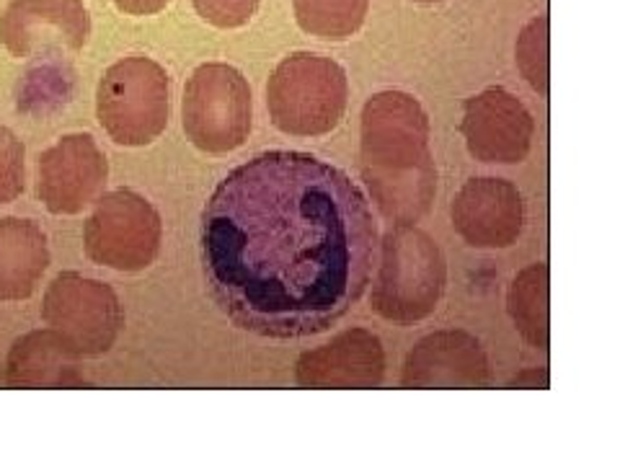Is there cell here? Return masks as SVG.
Listing matches in <instances>:
<instances>
[{
  "instance_id": "6",
  "label": "cell",
  "mask_w": 620,
  "mask_h": 465,
  "mask_svg": "<svg viewBox=\"0 0 620 465\" xmlns=\"http://www.w3.org/2000/svg\"><path fill=\"white\" fill-rule=\"evenodd\" d=\"M181 125L194 148L204 153H233L249 140L254 125L251 86L238 67L200 65L184 86Z\"/></svg>"
},
{
  "instance_id": "17",
  "label": "cell",
  "mask_w": 620,
  "mask_h": 465,
  "mask_svg": "<svg viewBox=\"0 0 620 465\" xmlns=\"http://www.w3.org/2000/svg\"><path fill=\"white\" fill-rule=\"evenodd\" d=\"M551 269L546 262H535L517 272L507 290V313L517 334L530 347L546 352L551 344Z\"/></svg>"
},
{
  "instance_id": "19",
  "label": "cell",
  "mask_w": 620,
  "mask_h": 465,
  "mask_svg": "<svg viewBox=\"0 0 620 465\" xmlns=\"http://www.w3.org/2000/svg\"><path fill=\"white\" fill-rule=\"evenodd\" d=\"M548 16H535L520 32L515 45L517 71L528 80L530 88L541 96H548L551 86V67H548Z\"/></svg>"
},
{
  "instance_id": "2",
  "label": "cell",
  "mask_w": 620,
  "mask_h": 465,
  "mask_svg": "<svg viewBox=\"0 0 620 465\" xmlns=\"http://www.w3.org/2000/svg\"><path fill=\"white\" fill-rule=\"evenodd\" d=\"M359 168L380 215L414 225L438 194V168L429 148V116L406 91H380L367 101L359 125Z\"/></svg>"
},
{
  "instance_id": "16",
  "label": "cell",
  "mask_w": 620,
  "mask_h": 465,
  "mask_svg": "<svg viewBox=\"0 0 620 465\" xmlns=\"http://www.w3.org/2000/svg\"><path fill=\"white\" fill-rule=\"evenodd\" d=\"M50 266L47 236L22 217L0 221V300H26Z\"/></svg>"
},
{
  "instance_id": "4",
  "label": "cell",
  "mask_w": 620,
  "mask_h": 465,
  "mask_svg": "<svg viewBox=\"0 0 620 465\" xmlns=\"http://www.w3.org/2000/svg\"><path fill=\"white\" fill-rule=\"evenodd\" d=\"M350 104V80L337 60L295 52L275 67L267 84L269 116L292 138H321L339 127Z\"/></svg>"
},
{
  "instance_id": "12",
  "label": "cell",
  "mask_w": 620,
  "mask_h": 465,
  "mask_svg": "<svg viewBox=\"0 0 620 465\" xmlns=\"http://www.w3.org/2000/svg\"><path fill=\"white\" fill-rule=\"evenodd\" d=\"M385 378V352L380 339L367 328H350L295 362L298 388H337V391H367Z\"/></svg>"
},
{
  "instance_id": "22",
  "label": "cell",
  "mask_w": 620,
  "mask_h": 465,
  "mask_svg": "<svg viewBox=\"0 0 620 465\" xmlns=\"http://www.w3.org/2000/svg\"><path fill=\"white\" fill-rule=\"evenodd\" d=\"M172 0H114V5L129 16H153L161 13Z\"/></svg>"
},
{
  "instance_id": "21",
  "label": "cell",
  "mask_w": 620,
  "mask_h": 465,
  "mask_svg": "<svg viewBox=\"0 0 620 465\" xmlns=\"http://www.w3.org/2000/svg\"><path fill=\"white\" fill-rule=\"evenodd\" d=\"M194 9L217 29H238L249 24L258 9V0H192Z\"/></svg>"
},
{
  "instance_id": "15",
  "label": "cell",
  "mask_w": 620,
  "mask_h": 465,
  "mask_svg": "<svg viewBox=\"0 0 620 465\" xmlns=\"http://www.w3.org/2000/svg\"><path fill=\"white\" fill-rule=\"evenodd\" d=\"M75 354L58 334L31 331L13 344L5 360V386L11 388H75L84 382L75 370Z\"/></svg>"
},
{
  "instance_id": "9",
  "label": "cell",
  "mask_w": 620,
  "mask_h": 465,
  "mask_svg": "<svg viewBox=\"0 0 620 465\" xmlns=\"http://www.w3.org/2000/svg\"><path fill=\"white\" fill-rule=\"evenodd\" d=\"M460 133L476 161L513 166L533 148L535 120L507 88H486L463 104Z\"/></svg>"
},
{
  "instance_id": "24",
  "label": "cell",
  "mask_w": 620,
  "mask_h": 465,
  "mask_svg": "<svg viewBox=\"0 0 620 465\" xmlns=\"http://www.w3.org/2000/svg\"><path fill=\"white\" fill-rule=\"evenodd\" d=\"M414 3H425V5H432V3H442V0H414Z\"/></svg>"
},
{
  "instance_id": "13",
  "label": "cell",
  "mask_w": 620,
  "mask_h": 465,
  "mask_svg": "<svg viewBox=\"0 0 620 465\" xmlns=\"http://www.w3.org/2000/svg\"><path fill=\"white\" fill-rule=\"evenodd\" d=\"M450 217L455 232L473 249H509L522 232L524 202L513 181L486 176L463 184Z\"/></svg>"
},
{
  "instance_id": "5",
  "label": "cell",
  "mask_w": 620,
  "mask_h": 465,
  "mask_svg": "<svg viewBox=\"0 0 620 465\" xmlns=\"http://www.w3.org/2000/svg\"><path fill=\"white\" fill-rule=\"evenodd\" d=\"M172 80L150 58L119 60L101 75L97 114L104 133L117 146L142 148L155 142L168 125Z\"/></svg>"
},
{
  "instance_id": "11",
  "label": "cell",
  "mask_w": 620,
  "mask_h": 465,
  "mask_svg": "<svg viewBox=\"0 0 620 465\" xmlns=\"http://www.w3.org/2000/svg\"><path fill=\"white\" fill-rule=\"evenodd\" d=\"M91 22L84 0H13L0 16V42L13 58L47 50L78 52Z\"/></svg>"
},
{
  "instance_id": "23",
  "label": "cell",
  "mask_w": 620,
  "mask_h": 465,
  "mask_svg": "<svg viewBox=\"0 0 620 465\" xmlns=\"http://www.w3.org/2000/svg\"><path fill=\"white\" fill-rule=\"evenodd\" d=\"M548 370L546 367H533V370H524L507 382V388H541L546 391L548 388Z\"/></svg>"
},
{
  "instance_id": "10",
  "label": "cell",
  "mask_w": 620,
  "mask_h": 465,
  "mask_svg": "<svg viewBox=\"0 0 620 465\" xmlns=\"http://www.w3.org/2000/svg\"><path fill=\"white\" fill-rule=\"evenodd\" d=\"M37 194L52 215H78L104 191L109 163L91 135H67L39 155Z\"/></svg>"
},
{
  "instance_id": "7",
  "label": "cell",
  "mask_w": 620,
  "mask_h": 465,
  "mask_svg": "<svg viewBox=\"0 0 620 465\" xmlns=\"http://www.w3.org/2000/svg\"><path fill=\"white\" fill-rule=\"evenodd\" d=\"M42 318L75 357H101L117 341L125 313L112 287L65 272L47 287Z\"/></svg>"
},
{
  "instance_id": "3",
  "label": "cell",
  "mask_w": 620,
  "mask_h": 465,
  "mask_svg": "<svg viewBox=\"0 0 620 465\" xmlns=\"http://www.w3.org/2000/svg\"><path fill=\"white\" fill-rule=\"evenodd\" d=\"M445 287L447 262L440 246L414 225H393L380 243L375 313L398 326L419 324L438 311Z\"/></svg>"
},
{
  "instance_id": "20",
  "label": "cell",
  "mask_w": 620,
  "mask_h": 465,
  "mask_svg": "<svg viewBox=\"0 0 620 465\" xmlns=\"http://www.w3.org/2000/svg\"><path fill=\"white\" fill-rule=\"evenodd\" d=\"M24 146L9 127H0V204L24 191Z\"/></svg>"
},
{
  "instance_id": "18",
  "label": "cell",
  "mask_w": 620,
  "mask_h": 465,
  "mask_svg": "<svg viewBox=\"0 0 620 465\" xmlns=\"http://www.w3.org/2000/svg\"><path fill=\"white\" fill-rule=\"evenodd\" d=\"M300 29L324 42H344L363 29L370 0H292Z\"/></svg>"
},
{
  "instance_id": "14",
  "label": "cell",
  "mask_w": 620,
  "mask_h": 465,
  "mask_svg": "<svg viewBox=\"0 0 620 465\" xmlns=\"http://www.w3.org/2000/svg\"><path fill=\"white\" fill-rule=\"evenodd\" d=\"M492 367L486 349L468 331H434L408 352L401 388H489Z\"/></svg>"
},
{
  "instance_id": "1",
  "label": "cell",
  "mask_w": 620,
  "mask_h": 465,
  "mask_svg": "<svg viewBox=\"0 0 620 465\" xmlns=\"http://www.w3.org/2000/svg\"><path fill=\"white\" fill-rule=\"evenodd\" d=\"M372 212L342 168L271 150L230 171L202 215V259L223 311L269 339L342 321L370 282Z\"/></svg>"
},
{
  "instance_id": "8",
  "label": "cell",
  "mask_w": 620,
  "mask_h": 465,
  "mask_svg": "<svg viewBox=\"0 0 620 465\" xmlns=\"http://www.w3.org/2000/svg\"><path fill=\"white\" fill-rule=\"evenodd\" d=\"M163 241L159 210L132 189L99 197L84 230L86 254L93 264L117 272H142L155 262Z\"/></svg>"
}]
</instances>
